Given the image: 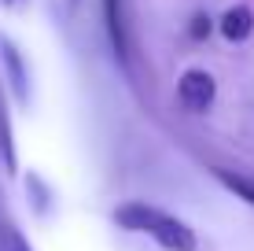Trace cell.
I'll return each instance as SVG.
<instances>
[{"instance_id":"cell-10","label":"cell","mask_w":254,"mask_h":251,"mask_svg":"<svg viewBox=\"0 0 254 251\" xmlns=\"http://www.w3.org/2000/svg\"><path fill=\"white\" fill-rule=\"evenodd\" d=\"M4 4H15V0H4Z\"/></svg>"},{"instance_id":"cell-11","label":"cell","mask_w":254,"mask_h":251,"mask_svg":"<svg viewBox=\"0 0 254 251\" xmlns=\"http://www.w3.org/2000/svg\"><path fill=\"white\" fill-rule=\"evenodd\" d=\"M70 4H74V0H70Z\"/></svg>"},{"instance_id":"cell-4","label":"cell","mask_w":254,"mask_h":251,"mask_svg":"<svg viewBox=\"0 0 254 251\" xmlns=\"http://www.w3.org/2000/svg\"><path fill=\"white\" fill-rule=\"evenodd\" d=\"M0 56H4V67H7V78H11L15 96H19V100L26 103V100H30V89H26V67H22L19 48H15L7 37H0Z\"/></svg>"},{"instance_id":"cell-6","label":"cell","mask_w":254,"mask_h":251,"mask_svg":"<svg viewBox=\"0 0 254 251\" xmlns=\"http://www.w3.org/2000/svg\"><path fill=\"white\" fill-rule=\"evenodd\" d=\"M217 181H221L225 188H232L240 200H247V203H254V185L251 181H243V177H236V174H229V170H217Z\"/></svg>"},{"instance_id":"cell-1","label":"cell","mask_w":254,"mask_h":251,"mask_svg":"<svg viewBox=\"0 0 254 251\" xmlns=\"http://www.w3.org/2000/svg\"><path fill=\"white\" fill-rule=\"evenodd\" d=\"M115 222L122 229L155 237L166 251H195L199 248L191 226H185L181 218H173V214H166V211H159V207H151V203H122L115 211Z\"/></svg>"},{"instance_id":"cell-2","label":"cell","mask_w":254,"mask_h":251,"mask_svg":"<svg viewBox=\"0 0 254 251\" xmlns=\"http://www.w3.org/2000/svg\"><path fill=\"white\" fill-rule=\"evenodd\" d=\"M214 96H217V85H214V78H210L206 71L191 67V71L181 74V82H177V100H181V107H185V111L203 115V111H210Z\"/></svg>"},{"instance_id":"cell-9","label":"cell","mask_w":254,"mask_h":251,"mask_svg":"<svg viewBox=\"0 0 254 251\" xmlns=\"http://www.w3.org/2000/svg\"><path fill=\"white\" fill-rule=\"evenodd\" d=\"M206 33H210V19H206V15H195V19H191V37L203 41Z\"/></svg>"},{"instance_id":"cell-8","label":"cell","mask_w":254,"mask_h":251,"mask_svg":"<svg viewBox=\"0 0 254 251\" xmlns=\"http://www.w3.org/2000/svg\"><path fill=\"white\" fill-rule=\"evenodd\" d=\"M0 155H4V167L15 174V144H11V129H7V118H0Z\"/></svg>"},{"instance_id":"cell-7","label":"cell","mask_w":254,"mask_h":251,"mask_svg":"<svg viewBox=\"0 0 254 251\" xmlns=\"http://www.w3.org/2000/svg\"><path fill=\"white\" fill-rule=\"evenodd\" d=\"M0 251H30V244L22 240V233L15 229V226H0Z\"/></svg>"},{"instance_id":"cell-3","label":"cell","mask_w":254,"mask_h":251,"mask_svg":"<svg viewBox=\"0 0 254 251\" xmlns=\"http://www.w3.org/2000/svg\"><path fill=\"white\" fill-rule=\"evenodd\" d=\"M251 30H254V11H251V4H232L229 11L221 15V33H225L229 41H247Z\"/></svg>"},{"instance_id":"cell-5","label":"cell","mask_w":254,"mask_h":251,"mask_svg":"<svg viewBox=\"0 0 254 251\" xmlns=\"http://www.w3.org/2000/svg\"><path fill=\"white\" fill-rule=\"evenodd\" d=\"M103 11H107V33H111V45H115L118 59H126V30H122L118 0H103Z\"/></svg>"}]
</instances>
